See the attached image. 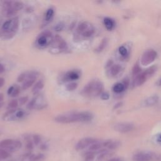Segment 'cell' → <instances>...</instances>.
I'll use <instances>...</instances> for the list:
<instances>
[{
	"label": "cell",
	"mask_w": 161,
	"mask_h": 161,
	"mask_svg": "<svg viewBox=\"0 0 161 161\" xmlns=\"http://www.w3.org/2000/svg\"><path fill=\"white\" fill-rule=\"evenodd\" d=\"M25 115V111L21 109L17 110L15 113V116L17 119H21L23 117H24Z\"/></svg>",
	"instance_id": "36"
},
{
	"label": "cell",
	"mask_w": 161,
	"mask_h": 161,
	"mask_svg": "<svg viewBox=\"0 0 161 161\" xmlns=\"http://www.w3.org/2000/svg\"><path fill=\"white\" fill-rule=\"evenodd\" d=\"M15 87H16V86H15V85H12V86H11L8 89L7 94H8V95H12V94L13 93V91H14V89H15Z\"/></svg>",
	"instance_id": "46"
},
{
	"label": "cell",
	"mask_w": 161,
	"mask_h": 161,
	"mask_svg": "<svg viewBox=\"0 0 161 161\" xmlns=\"http://www.w3.org/2000/svg\"><path fill=\"white\" fill-rule=\"evenodd\" d=\"M103 22H104V25H105L106 29L108 30L111 31L114 29L115 24V22L113 19H111L110 18H108V17H106V18L104 19Z\"/></svg>",
	"instance_id": "15"
},
{
	"label": "cell",
	"mask_w": 161,
	"mask_h": 161,
	"mask_svg": "<svg viewBox=\"0 0 161 161\" xmlns=\"http://www.w3.org/2000/svg\"><path fill=\"white\" fill-rule=\"evenodd\" d=\"M104 147L108 148V149L113 150L118 148L120 145V142L117 140H106L103 142Z\"/></svg>",
	"instance_id": "11"
},
{
	"label": "cell",
	"mask_w": 161,
	"mask_h": 161,
	"mask_svg": "<svg viewBox=\"0 0 161 161\" xmlns=\"http://www.w3.org/2000/svg\"><path fill=\"white\" fill-rule=\"evenodd\" d=\"M37 79H26V80L23 83L22 88L23 90H26L32 87L35 83Z\"/></svg>",
	"instance_id": "19"
},
{
	"label": "cell",
	"mask_w": 161,
	"mask_h": 161,
	"mask_svg": "<svg viewBox=\"0 0 161 161\" xmlns=\"http://www.w3.org/2000/svg\"><path fill=\"white\" fill-rule=\"evenodd\" d=\"M5 12H6V15L7 17H12V16H13L15 15H16L18 12L12 7L8 9H7L5 10Z\"/></svg>",
	"instance_id": "34"
},
{
	"label": "cell",
	"mask_w": 161,
	"mask_h": 161,
	"mask_svg": "<svg viewBox=\"0 0 161 161\" xmlns=\"http://www.w3.org/2000/svg\"><path fill=\"white\" fill-rule=\"evenodd\" d=\"M54 10L53 8H49L47 12H46V22H50L52 18L54 17Z\"/></svg>",
	"instance_id": "25"
},
{
	"label": "cell",
	"mask_w": 161,
	"mask_h": 161,
	"mask_svg": "<svg viewBox=\"0 0 161 161\" xmlns=\"http://www.w3.org/2000/svg\"><path fill=\"white\" fill-rule=\"evenodd\" d=\"M158 101V96L154 95L152 96H150L147 98L144 101V105L146 106H152L157 104Z\"/></svg>",
	"instance_id": "13"
},
{
	"label": "cell",
	"mask_w": 161,
	"mask_h": 161,
	"mask_svg": "<svg viewBox=\"0 0 161 161\" xmlns=\"http://www.w3.org/2000/svg\"><path fill=\"white\" fill-rule=\"evenodd\" d=\"M64 27H65V24L62 22H60L55 26L54 30L56 32H61L62 30H64Z\"/></svg>",
	"instance_id": "40"
},
{
	"label": "cell",
	"mask_w": 161,
	"mask_h": 161,
	"mask_svg": "<svg viewBox=\"0 0 161 161\" xmlns=\"http://www.w3.org/2000/svg\"><path fill=\"white\" fill-rule=\"evenodd\" d=\"M26 148L27 150H32L34 148V142L29 138L27 139Z\"/></svg>",
	"instance_id": "41"
},
{
	"label": "cell",
	"mask_w": 161,
	"mask_h": 161,
	"mask_svg": "<svg viewBox=\"0 0 161 161\" xmlns=\"http://www.w3.org/2000/svg\"><path fill=\"white\" fill-rule=\"evenodd\" d=\"M78 86V84L76 82H70L68 84H66V90L68 91H75L77 88Z\"/></svg>",
	"instance_id": "27"
},
{
	"label": "cell",
	"mask_w": 161,
	"mask_h": 161,
	"mask_svg": "<svg viewBox=\"0 0 161 161\" xmlns=\"http://www.w3.org/2000/svg\"><path fill=\"white\" fill-rule=\"evenodd\" d=\"M18 105H19L18 100L13 99L9 103V104L7 106V108L8 110H14V109H16L18 107Z\"/></svg>",
	"instance_id": "33"
},
{
	"label": "cell",
	"mask_w": 161,
	"mask_h": 161,
	"mask_svg": "<svg viewBox=\"0 0 161 161\" xmlns=\"http://www.w3.org/2000/svg\"><path fill=\"white\" fill-rule=\"evenodd\" d=\"M3 106V103H0V109L2 108V107Z\"/></svg>",
	"instance_id": "54"
},
{
	"label": "cell",
	"mask_w": 161,
	"mask_h": 161,
	"mask_svg": "<svg viewBox=\"0 0 161 161\" xmlns=\"http://www.w3.org/2000/svg\"><path fill=\"white\" fill-rule=\"evenodd\" d=\"M5 84V79L3 78L0 77V88H2Z\"/></svg>",
	"instance_id": "47"
},
{
	"label": "cell",
	"mask_w": 161,
	"mask_h": 161,
	"mask_svg": "<svg viewBox=\"0 0 161 161\" xmlns=\"http://www.w3.org/2000/svg\"><path fill=\"white\" fill-rule=\"evenodd\" d=\"M5 71V67L3 64L2 63H0V74L3 73Z\"/></svg>",
	"instance_id": "48"
},
{
	"label": "cell",
	"mask_w": 161,
	"mask_h": 161,
	"mask_svg": "<svg viewBox=\"0 0 161 161\" xmlns=\"http://www.w3.org/2000/svg\"><path fill=\"white\" fill-rule=\"evenodd\" d=\"M54 40L57 44V48L59 49L60 52H62L67 49V44L66 42L59 35H56V36L54 37Z\"/></svg>",
	"instance_id": "10"
},
{
	"label": "cell",
	"mask_w": 161,
	"mask_h": 161,
	"mask_svg": "<svg viewBox=\"0 0 161 161\" xmlns=\"http://www.w3.org/2000/svg\"><path fill=\"white\" fill-rule=\"evenodd\" d=\"M29 101V97L28 96H23V97H21L19 101V103L20 105H24L25 104H26Z\"/></svg>",
	"instance_id": "43"
},
{
	"label": "cell",
	"mask_w": 161,
	"mask_h": 161,
	"mask_svg": "<svg viewBox=\"0 0 161 161\" xmlns=\"http://www.w3.org/2000/svg\"><path fill=\"white\" fill-rule=\"evenodd\" d=\"M4 99V94L3 93H0V103H2Z\"/></svg>",
	"instance_id": "50"
},
{
	"label": "cell",
	"mask_w": 161,
	"mask_h": 161,
	"mask_svg": "<svg viewBox=\"0 0 161 161\" xmlns=\"http://www.w3.org/2000/svg\"><path fill=\"white\" fill-rule=\"evenodd\" d=\"M110 98V95L108 93L106 92H103L102 93V94H101V98L103 100H108Z\"/></svg>",
	"instance_id": "45"
},
{
	"label": "cell",
	"mask_w": 161,
	"mask_h": 161,
	"mask_svg": "<svg viewBox=\"0 0 161 161\" xmlns=\"http://www.w3.org/2000/svg\"><path fill=\"white\" fill-rule=\"evenodd\" d=\"M33 157H34V154H32L30 153H27L24 155V157L21 158L20 161H32Z\"/></svg>",
	"instance_id": "38"
},
{
	"label": "cell",
	"mask_w": 161,
	"mask_h": 161,
	"mask_svg": "<svg viewBox=\"0 0 161 161\" xmlns=\"http://www.w3.org/2000/svg\"><path fill=\"white\" fill-rule=\"evenodd\" d=\"M157 57V52L153 50V49H150L147 51H145L140 59V62L141 64L143 66H148L152 62H153L155 59Z\"/></svg>",
	"instance_id": "5"
},
{
	"label": "cell",
	"mask_w": 161,
	"mask_h": 161,
	"mask_svg": "<svg viewBox=\"0 0 161 161\" xmlns=\"http://www.w3.org/2000/svg\"><path fill=\"white\" fill-rule=\"evenodd\" d=\"M12 20L10 19V20H7L3 24V25L2 26V29L5 32H9L10 31V30L11 29V26H12Z\"/></svg>",
	"instance_id": "31"
},
{
	"label": "cell",
	"mask_w": 161,
	"mask_h": 161,
	"mask_svg": "<svg viewBox=\"0 0 161 161\" xmlns=\"http://www.w3.org/2000/svg\"><path fill=\"white\" fill-rule=\"evenodd\" d=\"M157 140L158 142L161 143V134L159 135H158V137H157Z\"/></svg>",
	"instance_id": "51"
},
{
	"label": "cell",
	"mask_w": 161,
	"mask_h": 161,
	"mask_svg": "<svg viewBox=\"0 0 161 161\" xmlns=\"http://www.w3.org/2000/svg\"><path fill=\"white\" fill-rule=\"evenodd\" d=\"M96 152H93V151H88L86 153H84V161H93L95 157Z\"/></svg>",
	"instance_id": "24"
},
{
	"label": "cell",
	"mask_w": 161,
	"mask_h": 161,
	"mask_svg": "<svg viewBox=\"0 0 161 161\" xmlns=\"http://www.w3.org/2000/svg\"><path fill=\"white\" fill-rule=\"evenodd\" d=\"M90 27H91V25H89V24L88 22H83L81 24H79V25H78V29H77V31L79 33L82 34L86 30H88Z\"/></svg>",
	"instance_id": "17"
},
{
	"label": "cell",
	"mask_w": 161,
	"mask_h": 161,
	"mask_svg": "<svg viewBox=\"0 0 161 161\" xmlns=\"http://www.w3.org/2000/svg\"><path fill=\"white\" fill-rule=\"evenodd\" d=\"M110 74L112 77L117 76L122 71V67L120 64H113L110 68Z\"/></svg>",
	"instance_id": "12"
},
{
	"label": "cell",
	"mask_w": 161,
	"mask_h": 161,
	"mask_svg": "<svg viewBox=\"0 0 161 161\" xmlns=\"http://www.w3.org/2000/svg\"><path fill=\"white\" fill-rule=\"evenodd\" d=\"M103 89V84L101 81L92 80L83 88L81 93L86 97H96L102 94Z\"/></svg>",
	"instance_id": "2"
},
{
	"label": "cell",
	"mask_w": 161,
	"mask_h": 161,
	"mask_svg": "<svg viewBox=\"0 0 161 161\" xmlns=\"http://www.w3.org/2000/svg\"><path fill=\"white\" fill-rule=\"evenodd\" d=\"M148 79V76L147 75L145 71L142 72L136 77H135L133 80V86H140L143 84Z\"/></svg>",
	"instance_id": "9"
},
{
	"label": "cell",
	"mask_w": 161,
	"mask_h": 161,
	"mask_svg": "<svg viewBox=\"0 0 161 161\" xmlns=\"http://www.w3.org/2000/svg\"><path fill=\"white\" fill-rule=\"evenodd\" d=\"M13 7L17 11L19 12L24 8V3L20 2H13Z\"/></svg>",
	"instance_id": "35"
},
{
	"label": "cell",
	"mask_w": 161,
	"mask_h": 161,
	"mask_svg": "<svg viewBox=\"0 0 161 161\" xmlns=\"http://www.w3.org/2000/svg\"><path fill=\"white\" fill-rule=\"evenodd\" d=\"M41 148H42V149H46V148H47V146H46V145H45V144H42V145H41Z\"/></svg>",
	"instance_id": "53"
},
{
	"label": "cell",
	"mask_w": 161,
	"mask_h": 161,
	"mask_svg": "<svg viewBox=\"0 0 161 161\" xmlns=\"http://www.w3.org/2000/svg\"><path fill=\"white\" fill-rule=\"evenodd\" d=\"M37 96L32 98L28 103L27 108L29 110H32L34 108H35L36 106V103H37Z\"/></svg>",
	"instance_id": "29"
},
{
	"label": "cell",
	"mask_w": 161,
	"mask_h": 161,
	"mask_svg": "<svg viewBox=\"0 0 161 161\" xmlns=\"http://www.w3.org/2000/svg\"><path fill=\"white\" fill-rule=\"evenodd\" d=\"M103 147H104L103 143L98 142L94 143L93 145H91L89 147V151H93V152H97V151H99V150L103 149Z\"/></svg>",
	"instance_id": "21"
},
{
	"label": "cell",
	"mask_w": 161,
	"mask_h": 161,
	"mask_svg": "<svg viewBox=\"0 0 161 161\" xmlns=\"http://www.w3.org/2000/svg\"><path fill=\"white\" fill-rule=\"evenodd\" d=\"M44 87V83L42 80L38 81L34 85L32 88V92L35 94L38 93L39 91H40L41 89H42Z\"/></svg>",
	"instance_id": "20"
},
{
	"label": "cell",
	"mask_w": 161,
	"mask_h": 161,
	"mask_svg": "<svg viewBox=\"0 0 161 161\" xmlns=\"http://www.w3.org/2000/svg\"><path fill=\"white\" fill-rule=\"evenodd\" d=\"M15 140L13 139H5L0 142V148H3L8 151L10 147L13 143Z\"/></svg>",
	"instance_id": "14"
},
{
	"label": "cell",
	"mask_w": 161,
	"mask_h": 161,
	"mask_svg": "<svg viewBox=\"0 0 161 161\" xmlns=\"http://www.w3.org/2000/svg\"><path fill=\"white\" fill-rule=\"evenodd\" d=\"M108 44V39L106 38H105L102 40L99 45L98 46V47L95 49V52L97 53H100L106 47Z\"/></svg>",
	"instance_id": "23"
},
{
	"label": "cell",
	"mask_w": 161,
	"mask_h": 161,
	"mask_svg": "<svg viewBox=\"0 0 161 161\" xmlns=\"http://www.w3.org/2000/svg\"><path fill=\"white\" fill-rule=\"evenodd\" d=\"M126 89V88L123 84V83H118L115 84L113 87V92L116 94H120L123 93Z\"/></svg>",
	"instance_id": "16"
},
{
	"label": "cell",
	"mask_w": 161,
	"mask_h": 161,
	"mask_svg": "<svg viewBox=\"0 0 161 161\" xmlns=\"http://www.w3.org/2000/svg\"><path fill=\"white\" fill-rule=\"evenodd\" d=\"M54 37L52 34L49 30H45L40 34L36 40L37 45L39 47L44 48L53 42Z\"/></svg>",
	"instance_id": "3"
},
{
	"label": "cell",
	"mask_w": 161,
	"mask_h": 161,
	"mask_svg": "<svg viewBox=\"0 0 161 161\" xmlns=\"http://www.w3.org/2000/svg\"><path fill=\"white\" fill-rule=\"evenodd\" d=\"M99 142L98 139L91 138V137H86L81 139L76 145V150L78 151L82 150L88 147H90L94 143Z\"/></svg>",
	"instance_id": "6"
},
{
	"label": "cell",
	"mask_w": 161,
	"mask_h": 161,
	"mask_svg": "<svg viewBox=\"0 0 161 161\" xmlns=\"http://www.w3.org/2000/svg\"><path fill=\"white\" fill-rule=\"evenodd\" d=\"M27 72H22V74H20L18 78H17V81L19 83H22V82H24L26 80L27 78Z\"/></svg>",
	"instance_id": "39"
},
{
	"label": "cell",
	"mask_w": 161,
	"mask_h": 161,
	"mask_svg": "<svg viewBox=\"0 0 161 161\" xmlns=\"http://www.w3.org/2000/svg\"><path fill=\"white\" fill-rule=\"evenodd\" d=\"M107 161H122V160L120 158H111Z\"/></svg>",
	"instance_id": "49"
},
{
	"label": "cell",
	"mask_w": 161,
	"mask_h": 161,
	"mask_svg": "<svg viewBox=\"0 0 161 161\" xmlns=\"http://www.w3.org/2000/svg\"><path fill=\"white\" fill-rule=\"evenodd\" d=\"M81 76V72L79 70H71L67 72L64 77L63 81L67 82L70 81H76L80 78Z\"/></svg>",
	"instance_id": "8"
},
{
	"label": "cell",
	"mask_w": 161,
	"mask_h": 161,
	"mask_svg": "<svg viewBox=\"0 0 161 161\" xmlns=\"http://www.w3.org/2000/svg\"><path fill=\"white\" fill-rule=\"evenodd\" d=\"M157 71V67L155 66H153L150 67H149L148 69H147V70L145 71V72H146L147 75L148 76V78H150L153 74H154V73Z\"/></svg>",
	"instance_id": "32"
},
{
	"label": "cell",
	"mask_w": 161,
	"mask_h": 161,
	"mask_svg": "<svg viewBox=\"0 0 161 161\" xmlns=\"http://www.w3.org/2000/svg\"><path fill=\"white\" fill-rule=\"evenodd\" d=\"M20 91H21V89H20V87L19 86H16L15 89H14V91H13V93L12 94L11 96L12 97H16V96H19L20 94Z\"/></svg>",
	"instance_id": "44"
},
{
	"label": "cell",
	"mask_w": 161,
	"mask_h": 161,
	"mask_svg": "<svg viewBox=\"0 0 161 161\" xmlns=\"http://www.w3.org/2000/svg\"><path fill=\"white\" fill-rule=\"evenodd\" d=\"M119 54L123 59H126L129 56V51L126 47L122 46L119 47Z\"/></svg>",
	"instance_id": "22"
},
{
	"label": "cell",
	"mask_w": 161,
	"mask_h": 161,
	"mask_svg": "<svg viewBox=\"0 0 161 161\" xmlns=\"http://www.w3.org/2000/svg\"><path fill=\"white\" fill-rule=\"evenodd\" d=\"M45 158V155L43 153H39L38 155H34L32 161H42Z\"/></svg>",
	"instance_id": "37"
},
{
	"label": "cell",
	"mask_w": 161,
	"mask_h": 161,
	"mask_svg": "<svg viewBox=\"0 0 161 161\" xmlns=\"http://www.w3.org/2000/svg\"><path fill=\"white\" fill-rule=\"evenodd\" d=\"M114 129L120 133H128L134 129V125L131 123L121 122L115 125Z\"/></svg>",
	"instance_id": "7"
},
{
	"label": "cell",
	"mask_w": 161,
	"mask_h": 161,
	"mask_svg": "<svg viewBox=\"0 0 161 161\" xmlns=\"http://www.w3.org/2000/svg\"><path fill=\"white\" fill-rule=\"evenodd\" d=\"M40 142H41V137L40 135L37 134L33 135V142L35 145H39L40 143Z\"/></svg>",
	"instance_id": "42"
},
{
	"label": "cell",
	"mask_w": 161,
	"mask_h": 161,
	"mask_svg": "<svg viewBox=\"0 0 161 161\" xmlns=\"http://www.w3.org/2000/svg\"><path fill=\"white\" fill-rule=\"evenodd\" d=\"M94 116L89 111L72 112L59 115L55 117L54 121L59 123H71L77 122H88L93 120Z\"/></svg>",
	"instance_id": "1"
},
{
	"label": "cell",
	"mask_w": 161,
	"mask_h": 161,
	"mask_svg": "<svg viewBox=\"0 0 161 161\" xmlns=\"http://www.w3.org/2000/svg\"><path fill=\"white\" fill-rule=\"evenodd\" d=\"M95 32V30L94 29V27L93 26H91L88 30H86L84 32H83L82 34V35L84 37H86V38H89L90 37H91L92 35H93V34H94Z\"/></svg>",
	"instance_id": "26"
},
{
	"label": "cell",
	"mask_w": 161,
	"mask_h": 161,
	"mask_svg": "<svg viewBox=\"0 0 161 161\" xmlns=\"http://www.w3.org/2000/svg\"><path fill=\"white\" fill-rule=\"evenodd\" d=\"M132 159L133 161H152L160 159V157L151 152H141L135 153Z\"/></svg>",
	"instance_id": "4"
},
{
	"label": "cell",
	"mask_w": 161,
	"mask_h": 161,
	"mask_svg": "<svg viewBox=\"0 0 161 161\" xmlns=\"http://www.w3.org/2000/svg\"><path fill=\"white\" fill-rule=\"evenodd\" d=\"M142 69L139 66V64L138 63H136L134 66V67H133L132 69V75L135 78L136 77L137 75H138L140 73H141Z\"/></svg>",
	"instance_id": "28"
},
{
	"label": "cell",
	"mask_w": 161,
	"mask_h": 161,
	"mask_svg": "<svg viewBox=\"0 0 161 161\" xmlns=\"http://www.w3.org/2000/svg\"><path fill=\"white\" fill-rule=\"evenodd\" d=\"M157 85L158 86H161V78L158 80V81L157 83Z\"/></svg>",
	"instance_id": "52"
},
{
	"label": "cell",
	"mask_w": 161,
	"mask_h": 161,
	"mask_svg": "<svg viewBox=\"0 0 161 161\" xmlns=\"http://www.w3.org/2000/svg\"><path fill=\"white\" fill-rule=\"evenodd\" d=\"M10 156V153L5 149L0 148V160H5Z\"/></svg>",
	"instance_id": "30"
},
{
	"label": "cell",
	"mask_w": 161,
	"mask_h": 161,
	"mask_svg": "<svg viewBox=\"0 0 161 161\" xmlns=\"http://www.w3.org/2000/svg\"><path fill=\"white\" fill-rule=\"evenodd\" d=\"M12 20V26H11V29H10L9 32H12L13 34H15L16 32L17 31L18 29H19V18L18 17H14Z\"/></svg>",
	"instance_id": "18"
}]
</instances>
